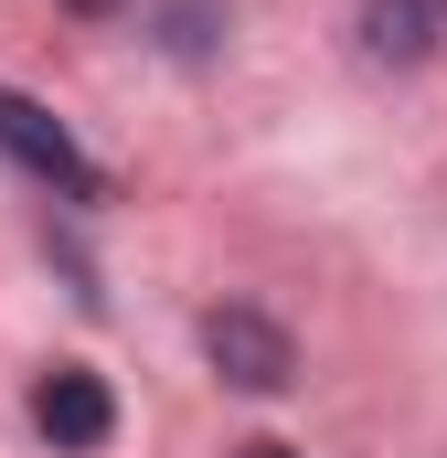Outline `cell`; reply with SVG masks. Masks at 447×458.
I'll use <instances>...</instances> for the list:
<instances>
[{
    "label": "cell",
    "mask_w": 447,
    "mask_h": 458,
    "mask_svg": "<svg viewBox=\"0 0 447 458\" xmlns=\"http://www.w3.org/2000/svg\"><path fill=\"white\" fill-rule=\"evenodd\" d=\"M0 149H11L32 182H54L64 203H107V171H97V160L64 139V117H43L21 86H0Z\"/></svg>",
    "instance_id": "cell-1"
},
{
    "label": "cell",
    "mask_w": 447,
    "mask_h": 458,
    "mask_svg": "<svg viewBox=\"0 0 447 458\" xmlns=\"http://www.w3.org/2000/svg\"><path fill=\"white\" fill-rule=\"evenodd\" d=\"M203 352H214V373L234 394H288V384H299V342H288L266 310H214V320H203Z\"/></svg>",
    "instance_id": "cell-2"
},
{
    "label": "cell",
    "mask_w": 447,
    "mask_h": 458,
    "mask_svg": "<svg viewBox=\"0 0 447 458\" xmlns=\"http://www.w3.org/2000/svg\"><path fill=\"white\" fill-rule=\"evenodd\" d=\"M32 427H43L64 458H97V448L117 437V394H107V373H86V362H54V373L32 384Z\"/></svg>",
    "instance_id": "cell-3"
},
{
    "label": "cell",
    "mask_w": 447,
    "mask_h": 458,
    "mask_svg": "<svg viewBox=\"0 0 447 458\" xmlns=\"http://www.w3.org/2000/svg\"><path fill=\"white\" fill-rule=\"evenodd\" d=\"M362 43L384 64H426L437 54V0H362Z\"/></svg>",
    "instance_id": "cell-4"
},
{
    "label": "cell",
    "mask_w": 447,
    "mask_h": 458,
    "mask_svg": "<svg viewBox=\"0 0 447 458\" xmlns=\"http://www.w3.org/2000/svg\"><path fill=\"white\" fill-rule=\"evenodd\" d=\"M214 0H171V11H160V43H171V54H214Z\"/></svg>",
    "instance_id": "cell-5"
},
{
    "label": "cell",
    "mask_w": 447,
    "mask_h": 458,
    "mask_svg": "<svg viewBox=\"0 0 447 458\" xmlns=\"http://www.w3.org/2000/svg\"><path fill=\"white\" fill-rule=\"evenodd\" d=\"M64 11H86V21H107V11H128V0H64Z\"/></svg>",
    "instance_id": "cell-6"
},
{
    "label": "cell",
    "mask_w": 447,
    "mask_h": 458,
    "mask_svg": "<svg viewBox=\"0 0 447 458\" xmlns=\"http://www.w3.org/2000/svg\"><path fill=\"white\" fill-rule=\"evenodd\" d=\"M234 458H299V448H277V437H256V448H234Z\"/></svg>",
    "instance_id": "cell-7"
}]
</instances>
